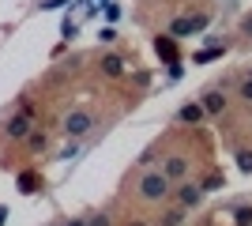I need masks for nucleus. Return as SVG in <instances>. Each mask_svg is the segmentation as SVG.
Masks as SVG:
<instances>
[{"instance_id":"obj_1","label":"nucleus","mask_w":252,"mask_h":226,"mask_svg":"<svg viewBox=\"0 0 252 226\" xmlns=\"http://www.w3.org/2000/svg\"><path fill=\"white\" fill-rule=\"evenodd\" d=\"M136 193H139V200H147V204H162L166 196H173V181H169L166 173H162V166H158V170H147L139 177Z\"/></svg>"},{"instance_id":"obj_2","label":"nucleus","mask_w":252,"mask_h":226,"mask_svg":"<svg viewBox=\"0 0 252 226\" xmlns=\"http://www.w3.org/2000/svg\"><path fill=\"white\" fill-rule=\"evenodd\" d=\"M98 125V117H94V109H87V106H75V109H68L64 113V121H61V132L68 136V140H83L87 132Z\"/></svg>"},{"instance_id":"obj_3","label":"nucleus","mask_w":252,"mask_h":226,"mask_svg":"<svg viewBox=\"0 0 252 226\" xmlns=\"http://www.w3.org/2000/svg\"><path fill=\"white\" fill-rule=\"evenodd\" d=\"M207 23H211L207 11H196V15H177V19L169 23V34H173V38H196V34L207 31Z\"/></svg>"},{"instance_id":"obj_4","label":"nucleus","mask_w":252,"mask_h":226,"mask_svg":"<svg viewBox=\"0 0 252 226\" xmlns=\"http://www.w3.org/2000/svg\"><path fill=\"white\" fill-rule=\"evenodd\" d=\"M173 196H177V204L185 207V211H196V207L203 204V189H200V181H189V177H185V181H177V189H173Z\"/></svg>"},{"instance_id":"obj_5","label":"nucleus","mask_w":252,"mask_h":226,"mask_svg":"<svg viewBox=\"0 0 252 226\" xmlns=\"http://www.w3.org/2000/svg\"><path fill=\"white\" fill-rule=\"evenodd\" d=\"M31 129H34V117H31V113H23V109H15V113L4 121V136H8V140H27Z\"/></svg>"},{"instance_id":"obj_6","label":"nucleus","mask_w":252,"mask_h":226,"mask_svg":"<svg viewBox=\"0 0 252 226\" xmlns=\"http://www.w3.org/2000/svg\"><path fill=\"white\" fill-rule=\"evenodd\" d=\"M173 117H177V125H189V129H196V125H203V121H207V109H203V102L196 98V102H185V106H181Z\"/></svg>"},{"instance_id":"obj_7","label":"nucleus","mask_w":252,"mask_h":226,"mask_svg":"<svg viewBox=\"0 0 252 226\" xmlns=\"http://www.w3.org/2000/svg\"><path fill=\"white\" fill-rule=\"evenodd\" d=\"M162 173H166L173 185L185 181V177H189V155H166V162H162Z\"/></svg>"},{"instance_id":"obj_8","label":"nucleus","mask_w":252,"mask_h":226,"mask_svg":"<svg viewBox=\"0 0 252 226\" xmlns=\"http://www.w3.org/2000/svg\"><path fill=\"white\" fill-rule=\"evenodd\" d=\"M200 102H203V109H207V117H219V113H226V106H230V98L222 95V87H211V91H203Z\"/></svg>"},{"instance_id":"obj_9","label":"nucleus","mask_w":252,"mask_h":226,"mask_svg":"<svg viewBox=\"0 0 252 226\" xmlns=\"http://www.w3.org/2000/svg\"><path fill=\"white\" fill-rule=\"evenodd\" d=\"M98 68H102L105 79H121V75H125V57H121V53H105Z\"/></svg>"},{"instance_id":"obj_10","label":"nucleus","mask_w":252,"mask_h":226,"mask_svg":"<svg viewBox=\"0 0 252 226\" xmlns=\"http://www.w3.org/2000/svg\"><path fill=\"white\" fill-rule=\"evenodd\" d=\"M155 53L166 57L169 65H181V61H177V45H173V34H166V38L158 34V38H155Z\"/></svg>"},{"instance_id":"obj_11","label":"nucleus","mask_w":252,"mask_h":226,"mask_svg":"<svg viewBox=\"0 0 252 226\" xmlns=\"http://www.w3.org/2000/svg\"><path fill=\"white\" fill-rule=\"evenodd\" d=\"M185 219H189V211L177 204V207H166V211L158 215V223H155V226H185Z\"/></svg>"},{"instance_id":"obj_12","label":"nucleus","mask_w":252,"mask_h":226,"mask_svg":"<svg viewBox=\"0 0 252 226\" xmlns=\"http://www.w3.org/2000/svg\"><path fill=\"white\" fill-rule=\"evenodd\" d=\"M27 151H31V155H45V151H49V136H45L42 129H31V136H27Z\"/></svg>"},{"instance_id":"obj_13","label":"nucleus","mask_w":252,"mask_h":226,"mask_svg":"<svg viewBox=\"0 0 252 226\" xmlns=\"http://www.w3.org/2000/svg\"><path fill=\"white\" fill-rule=\"evenodd\" d=\"M42 189V177L34 170H27V173H19V193H38Z\"/></svg>"},{"instance_id":"obj_14","label":"nucleus","mask_w":252,"mask_h":226,"mask_svg":"<svg viewBox=\"0 0 252 226\" xmlns=\"http://www.w3.org/2000/svg\"><path fill=\"white\" fill-rule=\"evenodd\" d=\"M200 189H203V193H215V189H226V177H222V173H207V177L200 181Z\"/></svg>"},{"instance_id":"obj_15","label":"nucleus","mask_w":252,"mask_h":226,"mask_svg":"<svg viewBox=\"0 0 252 226\" xmlns=\"http://www.w3.org/2000/svg\"><path fill=\"white\" fill-rule=\"evenodd\" d=\"M233 226H252V207H237L233 211Z\"/></svg>"},{"instance_id":"obj_16","label":"nucleus","mask_w":252,"mask_h":226,"mask_svg":"<svg viewBox=\"0 0 252 226\" xmlns=\"http://www.w3.org/2000/svg\"><path fill=\"white\" fill-rule=\"evenodd\" d=\"M222 53H226V45H222V49H203V53H196V65H207V61H219Z\"/></svg>"},{"instance_id":"obj_17","label":"nucleus","mask_w":252,"mask_h":226,"mask_svg":"<svg viewBox=\"0 0 252 226\" xmlns=\"http://www.w3.org/2000/svg\"><path fill=\"white\" fill-rule=\"evenodd\" d=\"M237 170L252 173V151H237Z\"/></svg>"},{"instance_id":"obj_18","label":"nucleus","mask_w":252,"mask_h":226,"mask_svg":"<svg viewBox=\"0 0 252 226\" xmlns=\"http://www.w3.org/2000/svg\"><path fill=\"white\" fill-rule=\"evenodd\" d=\"M87 226H113V219L105 211H94V215H87Z\"/></svg>"},{"instance_id":"obj_19","label":"nucleus","mask_w":252,"mask_h":226,"mask_svg":"<svg viewBox=\"0 0 252 226\" xmlns=\"http://www.w3.org/2000/svg\"><path fill=\"white\" fill-rule=\"evenodd\" d=\"M237 95H241L245 102L252 106V75H245V79H241V87H237Z\"/></svg>"},{"instance_id":"obj_20","label":"nucleus","mask_w":252,"mask_h":226,"mask_svg":"<svg viewBox=\"0 0 252 226\" xmlns=\"http://www.w3.org/2000/svg\"><path fill=\"white\" fill-rule=\"evenodd\" d=\"M75 155H79V140H72V147H64V151H61V159H64V162H72Z\"/></svg>"},{"instance_id":"obj_21","label":"nucleus","mask_w":252,"mask_h":226,"mask_svg":"<svg viewBox=\"0 0 252 226\" xmlns=\"http://www.w3.org/2000/svg\"><path fill=\"white\" fill-rule=\"evenodd\" d=\"M98 38L109 45V42H117V31H113V27H102V31H98Z\"/></svg>"},{"instance_id":"obj_22","label":"nucleus","mask_w":252,"mask_h":226,"mask_svg":"<svg viewBox=\"0 0 252 226\" xmlns=\"http://www.w3.org/2000/svg\"><path fill=\"white\" fill-rule=\"evenodd\" d=\"M61 226H87V215H79V219H61Z\"/></svg>"},{"instance_id":"obj_23","label":"nucleus","mask_w":252,"mask_h":226,"mask_svg":"<svg viewBox=\"0 0 252 226\" xmlns=\"http://www.w3.org/2000/svg\"><path fill=\"white\" fill-rule=\"evenodd\" d=\"M105 19H121V8H117V4H105Z\"/></svg>"},{"instance_id":"obj_24","label":"nucleus","mask_w":252,"mask_h":226,"mask_svg":"<svg viewBox=\"0 0 252 226\" xmlns=\"http://www.w3.org/2000/svg\"><path fill=\"white\" fill-rule=\"evenodd\" d=\"M61 34H64V38H72V34H75V23H72V19H64V27H61Z\"/></svg>"},{"instance_id":"obj_25","label":"nucleus","mask_w":252,"mask_h":226,"mask_svg":"<svg viewBox=\"0 0 252 226\" xmlns=\"http://www.w3.org/2000/svg\"><path fill=\"white\" fill-rule=\"evenodd\" d=\"M241 27H245V34H252V15H245V23H241Z\"/></svg>"},{"instance_id":"obj_26","label":"nucleus","mask_w":252,"mask_h":226,"mask_svg":"<svg viewBox=\"0 0 252 226\" xmlns=\"http://www.w3.org/2000/svg\"><path fill=\"white\" fill-rule=\"evenodd\" d=\"M128 226H151V223H143V219H128Z\"/></svg>"},{"instance_id":"obj_27","label":"nucleus","mask_w":252,"mask_h":226,"mask_svg":"<svg viewBox=\"0 0 252 226\" xmlns=\"http://www.w3.org/2000/svg\"><path fill=\"white\" fill-rule=\"evenodd\" d=\"M4 219H8V207H0V226H4Z\"/></svg>"},{"instance_id":"obj_28","label":"nucleus","mask_w":252,"mask_h":226,"mask_svg":"<svg viewBox=\"0 0 252 226\" xmlns=\"http://www.w3.org/2000/svg\"><path fill=\"white\" fill-rule=\"evenodd\" d=\"M53 226H61V223H53Z\"/></svg>"},{"instance_id":"obj_29","label":"nucleus","mask_w":252,"mask_h":226,"mask_svg":"<svg viewBox=\"0 0 252 226\" xmlns=\"http://www.w3.org/2000/svg\"><path fill=\"white\" fill-rule=\"evenodd\" d=\"M249 75H252V68H249Z\"/></svg>"}]
</instances>
